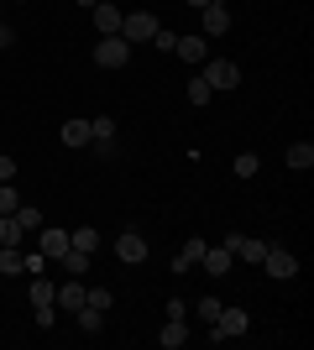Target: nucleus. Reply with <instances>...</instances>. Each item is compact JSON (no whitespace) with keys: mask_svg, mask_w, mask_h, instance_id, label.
Masks as SVG:
<instances>
[{"mask_svg":"<svg viewBox=\"0 0 314 350\" xmlns=\"http://www.w3.org/2000/svg\"><path fill=\"white\" fill-rule=\"evenodd\" d=\"M199 79H205L209 89H220V94L241 89V68H236L231 58H205V63H199Z\"/></svg>","mask_w":314,"mask_h":350,"instance_id":"nucleus-1","label":"nucleus"},{"mask_svg":"<svg viewBox=\"0 0 314 350\" xmlns=\"http://www.w3.org/2000/svg\"><path fill=\"white\" fill-rule=\"evenodd\" d=\"M126 58H131V42L126 37H94V68H126Z\"/></svg>","mask_w":314,"mask_h":350,"instance_id":"nucleus-2","label":"nucleus"},{"mask_svg":"<svg viewBox=\"0 0 314 350\" xmlns=\"http://www.w3.org/2000/svg\"><path fill=\"white\" fill-rule=\"evenodd\" d=\"M163 27V21H157V16L152 11H131V16H120V37H126V42H152V31Z\"/></svg>","mask_w":314,"mask_h":350,"instance_id":"nucleus-3","label":"nucleus"},{"mask_svg":"<svg viewBox=\"0 0 314 350\" xmlns=\"http://www.w3.org/2000/svg\"><path fill=\"white\" fill-rule=\"evenodd\" d=\"M262 267H267V278L288 282L293 272H299V256H293V251H283V246H272V241H267V256H262Z\"/></svg>","mask_w":314,"mask_h":350,"instance_id":"nucleus-4","label":"nucleus"},{"mask_svg":"<svg viewBox=\"0 0 314 350\" xmlns=\"http://www.w3.org/2000/svg\"><path fill=\"white\" fill-rule=\"evenodd\" d=\"M116 256H120L126 267H142V262H147V235L120 230V235H116Z\"/></svg>","mask_w":314,"mask_h":350,"instance_id":"nucleus-5","label":"nucleus"},{"mask_svg":"<svg viewBox=\"0 0 314 350\" xmlns=\"http://www.w3.org/2000/svg\"><path fill=\"white\" fill-rule=\"evenodd\" d=\"M84 278H68V282H58V288H53V304L63 308V314H79V308H84Z\"/></svg>","mask_w":314,"mask_h":350,"instance_id":"nucleus-6","label":"nucleus"},{"mask_svg":"<svg viewBox=\"0 0 314 350\" xmlns=\"http://www.w3.org/2000/svg\"><path fill=\"white\" fill-rule=\"evenodd\" d=\"M37 246H42L47 262H58L63 251H68V230H63V225H47V219H42V230H37Z\"/></svg>","mask_w":314,"mask_h":350,"instance_id":"nucleus-7","label":"nucleus"},{"mask_svg":"<svg viewBox=\"0 0 314 350\" xmlns=\"http://www.w3.org/2000/svg\"><path fill=\"white\" fill-rule=\"evenodd\" d=\"M199 16H205V31H199V37H225V31H231V11H225V0H209Z\"/></svg>","mask_w":314,"mask_h":350,"instance_id":"nucleus-8","label":"nucleus"},{"mask_svg":"<svg viewBox=\"0 0 314 350\" xmlns=\"http://www.w3.org/2000/svg\"><path fill=\"white\" fill-rule=\"evenodd\" d=\"M58 136H63V146H74V152H79V146H90V142H94V131H90V116H68Z\"/></svg>","mask_w":314,"mask_h":350,"instance_id":"nucleus-9","label":"nucleus"},{"mask_svg":"<svg viewBox=\"0 0 314 350\" xmlns=\"http://www.w3.org/2000/svg\"><path fill=\"white\" fill-rule=\"evenodd\" d=\"M205 246H209V241H199V235H194V241H183V251L173 256V278L194 272V267H199V256H205Z\"/></svg>","mask_w":314,"mask_h":350,"instance_id":"nucleus-10","label":"nucleus"},{"mask_svg":"<svg viewBox=\"0 0 314 350\" xmlns=\"http://www.w3.org/2000/svg\"><path fill=\"white\" fill-rule=\"evenodd\" d=\"M199 267H205L209 278H225V272L236 267V256H231V251H225V246H205V256H199Z\"/></svg>","mask_w":314,"mask_h":350,"instance_id":"nucleus-11","label":"nucleus"},{"mask_svg":"<svg viewBox=\"0 0 314 350\" xmlns=\"http://www.w3.org/2000/svg\"><path fill=\"white\" fill-rule=\"evenodd\" d=\"M120 5H110V0H100L94 5V27H100V37H120Z\"/></svg>","mask_w":314,"mask_h":350,"instance_id":"nucleus-12","label":"nucleus"},{"mask_svg":"<svg viewBox=\"0 0 314 350\" xmlns=\"http://www.w3.org/2000/svg\"><path fill=\"white\" fill-rule=\"evenodd\" d=\"M173 53H179L183 63H194V68H199V63L209 58V37H199V31H194V37H179V47H173Z\"/></svg>","mask_w":314,"mask_h":350,"instance_id":"nucleus-13","label":"nucleus"},{"mask_svg":"<svg viewBox=\"0 0 314 350\" xmlns=\"http://www.w3.org/2000/svg\"><path fill=\"white\" fill-rule=\"evenodd\" d=\"M183 340H189V329H183V319H168L163 329H157V345H163V350H183Z\"/></svg>","mask_w":314,"mask_h":350,"instance_id":"nucleus-14","label":"nucleus"},{"mask_svg":"<svg viewBox=\"0 0 314 350\" xmlns=\"http://www.w3.org/2000/svg\"><path fill=\"white\" fill-rule=\"evenodd\" d=\"M288 167H293V173H309V167H314V146L293 142V146H288Z\"/></svg>","mask_w":314,"mask_h":350,"instance_id":"nucleus-15","label":"nucleus"},{"mask_svg":"<svg viewBox=\"0 0 314 350\" xmlns=\"http://www.w3.org/2000/svg\"><path fill=\"white\" fill-rule=\"evenodd\" d=\"M58 262H63V272H68V278H84V272H90V251H74V246H68Z\"/></svg>","mask_w":314,"mask_h":350,"instance_id":"nucleus-16","label":"nucleus"},{"mask_svg":"<svg viewBox=\"0 0 314 350\" xmlns=\"http://www.w3.org/2000/svg\"><path fill=\"white\" fill-rule=\"evenodd\" d=\"M27 241V230L16 225V215H0V246H21Z\"/></svg>","mask_w":314,"mask_h":350,"instance_id":"nucleus-17","label":"nucleus"},{"mask_svg":"<svg viewBox=\"0 0 314 350\" xmlns=\"http://www.w3.org/2000/svg\"><path fill=\"white\" fill-rule=\"evenodd\" d=\"M74 319H79V329H84V335H100V329H105V314H100V308H90V304L79 308Z\"/></svg>","mask_w":314,"mask_h":350,"instance_id":"nucleus-18","label":"nucleus"},{"mask_svg":"<svg viewBox=\"0 0 314 350\" xmlns=\"http://www.w3.org/2000/svg\"><path fill=\"white\" fill-rule=\"evenodd\" d=\"M68 246H74V251H90V256H94V246H100V235H94L90 225H79V230H68Z\"/></svg>","mask_w":314,"mask_h":350,"instance_id":"nucleus-19","label":"nucleus"},{"mask_svg":"<svg viewBox=\"0 0 314 350\" xmlns=\"http://www.w3.org/2000/svg\"><path fill=\"white\" fill-rule=\"evenodd\" d=\"M257 167H262L257 152H236V162H231V173H236V178H257Z\"/></svg>","mask_w":314,"mask_h":350,"instance_id":"nucleus-20","label":"nucleus"},{"mask_svg":"<svg viewBox=\"0 0 314 350\" xmlns=\"http://www.w3.org/2000/svg\"><path fill=\"white\" fill-rule=\"evenodd\" d=\"M209 100H215V89H209L205 79H199V73H194V79H189V105H194V110H199V105H209Z\"/></svg>","mask_w":314,"mask_h":350,"instance_id":"nucleus-21","label":"nucleus"},{"mask_svg":"<svg viewBox=\"0 0 314 350\" xmlns=\"http://www.w3.org/2000/svg\"><path fill=\"white\" fill-rule=\"evenodd\" d=\"M0 272H5V278L21 272V246H0Z\"/></svg>","mask_w":314,"mask_h":350,"instance_id":"nucleus-22","label":"nucleus"},{"mask_svg":"<svg viewBox=\"0 0 314 350\" xmlns=\"http://www.w3.org/2000/svg\"><path fill=\"white\" fill-rule=\"evenodd\" d=\"M27 293H31V308H37V304H53V282H47L42 272L31 278V288H27Z\"/></svg>","mask_w":314,"mask_h":350,"instance_id":"nucleus-23","label":"nucleus"},{"mask_svg":"<svg viewBox=\"0 0 314 350\" xmlns=\"http://www.w3.org/2000/svg\"><path fill=\"white\" fill-rule=\"evenodd\" d=\"M84 304H90V308H100V314H110L116 293H110V288H90V293H84Z\"/></svg>","mask_w":314,"mask_h":350,"instance_id":"nucleus-24","label":"nucleus"},{"mask_svg":"<svg viewBox=\"0 0 314 350\" xmlns=\"http://www.w3.org/2000/svg\"><path fill=\"white\" fill-rule=\"evenodd\" d=\"M16 225H21V230H42V209L21 204V209H16Z\"/></svg>","mask_w":314,"mask_h":350,"instance_id":"nucleus-25","label":"nucleus"},{"mask_svg":"<svg viewBox=\"0 0 314 350\" xmlns=\"http://www.w3.org/2000/svg\"><path fill=\"white\" fill-rule=\"evenodd\" d=\"M220 298H215V293H205V298H199V308H194V314H199V319H205V324H215V314H220Z\"/></svg>","mask_w":314,"mask_h":350,"instance_id":"nucleus-26","label":"nucleus"},{"mask_svg":"<svg viewBox=\"0 0 314 350\" xmlns=\"http://www.w3.org/2000/svg\"><path fill=\"white\" fill-rule=\"evenodd\" d=\"M152 47H157V53H173V47H179V31L157 27V31H152Z\"/></svg>","mask_w":314,"mask_h":350,"instance_id":"nucleus-27","label":"nucleus"},{"mask_svg":"<svg viewBox=\"0 0 314 350\" xmlns=\"http://www.w3.org/2000/svg\"><path fill=\"white\" fill-rule=\"evenodd\" d=\"M16 209H21V193L11 183H0V215H16Z\"/></svg>","mask_w":314,"mask_h":350,"instance_id":"nucleus-28","label":"nucleus"},{"mask_svg":"<svg viewBox=\"0 0 314 350\" xmlns=\"http://www.w3.org/2000/svg\"><path fill=\"white\" fill-rule=\"evenodd\" d=\"M58 324V304H37V329H53Z\"/></svg>","mask_w":314,"mask_h":350,"instance_id":"nucleus-29","label":"nucleus"},{"mask_svg":"<svg viewBox=\"0 0 314 350\" xmlns=\"http://www.w3.org/2000/svg\"><path fill=\"white\" fill-rule=\"evenodd\" d=\"M90 131H94V142H105V136H116V120H110V116H94Z\"/></svg>","mask_w":314,"mask_h":350,"instance_id":"nucleus-30","label":"nucleus"},{"mask_svg":"<svg viewBox=\"0 0 314 350\" xmlns=\"http://www.w3.org/2000/svg\"><path fill=\"white\" fill-rule=\"evenodd\" d=\"M42 267H47V256H42V251H31V256H21V272H31V278H37Z\"/></svg>","mask_w":314,"mask_h":350,"instance_id":"nucleus-31","label":"nucleus"},{"mask_svg":"<svg viewBox=\"0 0 314 350\" xmlns=\"http://www.w3.org/2000/svg\"><path fill=\"white\" fill-rule=\"evenodd\" d=\"M0 183H16V162L5 157V152H0Z\"/></svg>","mask_w":314,"mask_h":350,"instance_id":"nucleus-32","label":"nucleus"},{"mask_svg":"<svg viewBox=\"0 0 314 350\" xmlns=\"http://www.w3.org/2000/svg\"><path fill=\"white\" fill-rule=\"evenodd\" d=\"M11 47H16V31L5 27V21H0V53H11Z\"/></svg>","mask_w":314,"mask_h":350,"instance_id":"nucleus-33","label":"nucleus"},{"mask_svg":"<svg viewBox=\"0 0 314 350\" xmlns=\"http://www.w3.org/2000/svg\"><path fill=\"white\" fill-rule=\"evenodd\" d=\"M74 5H84V11H94V5H100V0H74Z\"/></svg>","mask_w":314,"mask_h":350,"instance_id":"nucleus-34","label":"nucleus"},{"mask_svg":"<svg viewBox=\"0 0 314 350\" xmlns=\"http://www.w3.org/2000/svg\"><path fill=\"white\" fill-rule=\"evenodd\" d=\"M183 5H194V11H205V5H209V0H183Z\"/></svg>","mask_w":314,"mask_h":350,"instance_id":"nucleus-35","label":"nucleus"},{"mask_svg":"<svg viewBox=\"0 0 314 350\" xmlns=\"http://www.w3.org/2000/svg\"><path fill=\"white\" fill-rule=\"evenodd\" d=\"M16 5H27V0H16Z\"/></svg>","mask_w":314,"mask_h":350,"instance_id":"nucleus-36","label":"nucleus"}]
</instances>
